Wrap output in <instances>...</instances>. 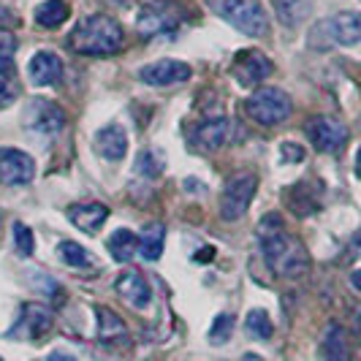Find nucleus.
I'll list each match as a JSON object with an SVG mask.
<instances>
[{
    "instance_id": "nucleus-27",
    "label": "nucleus",
    "mask_w": 361,
    "mask_h": 361,
    "mask_svg": "<svg viewBox=\"0 0 361 361\" xmlns=\"http://www.w3.org/2000/svg\"><path fill=\"white\" fill-rule=\"evenodd\" d=\"M133 171H136L139 177H149V180H155V177L163 171L161 152H158V149H142V152H139V158H136Z\"/></svg>"
},
{
    "instance_id": "nucleus-3",
    "label": "nucleus",
    "mask_w": 361,
    "mask_h": 361,
    "mask_svg": "<svg viewBox=\"0 0 361 361\" xmlns=\"http://www.w3.org/2000/svg\"><path fill=\"white\" fill-rule=\"evenodd\" d=\"M217 17L234 25L239 33L261 38L269 33V17L261 0H207Z\"/></svg>"
},
{
    "instance_id": "nucleus-22",
    "label": "nucleus",
    "mask_w": 361,
    "mask_h": 361,
    "mask_svg": "<svg viewBox=\"0 0 361 361\" xmlns=\"http://www.w3.org/2000/svg\"><path fill=\"white\" fill-rule=\"evenodd\" d=\"M324 359L326 361H350L348 334L340 324H331L324 334Z\"/></svg>"
},
{
    "instance_id": "nucleus-4",
    "label": "nucleus",
    "mask_w": 361,
    "mask_h": 361,
    "mask_svg": "<svg viewBox=\"0 0 361 361\" xmlns=\"http://www.w3.org/2000/svg\"><path fill=\"white\" fill-rule=\"evenodd\" d=\"M245 111L258 126H280L290 117L293 104H290L288 92L280 87H258L245 101Z\"/></svg>"
},
{
    "instance_id": "nucleus-37",
    "label": "nucleus",
    "mask_w": 361,
    "mask_h": 361,
    "mask_svg": "<svg viewBox=\"0 0 361 361\" xmlns=\"http://www.w3.org/2000/svg\"><path fill=\"white\" fill-rule=\"evenodd\" d=\"M242 361H264V359H261V356H255V353H245Z\"/></svg>"
},
{
    "instance_id": "nucleus-23",
    "label": "nucleus",
    "mask_w": 361,
    "mask_h": 361,
    "mask_svg": "<svg viewBox=\"0 0 361 361\" xmlns=\"http://www.w3.org/2000/svg\"><path fill=\"white\" fill-rule=\"evenodd\" d=\"M274 11H277L280 25L299 27L312 11V0H274Z\"/></svg>"
},
{
    "instance_id": "nucleus-21",
    "label": "nucleus",
    "mask_w": 361,
    "mask_h": 361,
    "mask_svg": "<svg viewBox=\"0 0 361 361\" xmlns=\"http://www.w3.org/2000/svg\"><path fill=\"white\" fill-rule=\"evenodd\" d=\"M166 245V226L163 223H147L139 234V253L145 261H158Z\"/></svg>"
},
{
    "instance_id": "nucleus-38",
    "label": "nucleus",
    "mask_w": 361,
    "mask_h": 361,
    "mask_svg": "<svg viewBox=\"0 0 361 361\" xmlns=\"http://www.w3.org/2000/svg\"><path fill=\"white\" fill-rule=\"evenodd\" d=\"M359 329H361V312H359Z\"/></svg>"
},
{
    "instance_id": "nucleus-18",
    "label": "nucleus",
    "mask_w": 361,
    "mask_h": 361,
    "mask_svg": "<svg viewBox=\"0 0 361 361\" xmlns=\"http://www.w3.org/2000/svg\"><path fill=\"white\" fill-rule=\"evenodd\" d=\"M95 149L106 161H123L128 152V133L120 126H104L95 133Z\"/></svg>"
},
{
    "instance_id": "nucleus-32",
    "label": "nucleus",
    "mask_w": 361,
    "mask_h": 361,
    "mask_svg": "<svg viewBox=\"0 0 361 361\" xmlns=\"http://www.w3.org/2000/svg\"><path fill=\"white\" fill-rule=\"evenodd\" d=\"M14 98H17V92L11 90L6 82H0V109L11 106V104H14Z\"/></svg>"
},
{
    "instance_id": "nucleus-35",
    "label": "nucleus",
    "mask_w": 361,
    "mask_h": 361,
    "mask_svg": "<svg viewBox=\"0 0 361 361\" xmlns=\"http://www.w3.org/2000/svg\"><path fill=\"white\" fill-rule=\"evenodd\" d=\"M350 286H353V288L361 293V269H356L353 274H350Z\"/></svg>"
},
{
    "instance_id": "nucleus-8",
    "label": "nucleus",
    "mask_w": 361,
    "mask_h": 361,
    "mask_svg": "<svg viewBox=\"0 0 361 361\" xmlns=\"http://www.w3.org/2000/svg\"><path fill=\"white\" fill-rule=\"evenodd\" d=\"M54 324V315L49 307H44V305H36V302H27V305H22L19 310V318L17 324L8 329V340H38V337H44Z\"/></svg>"
},
{
    "instance_id": "nucleus-11",
    "label": "nucleus",
    "mask_w": 361,
    "mask_h": 361,
    "mask_svg": "<svg viewBox=\"0 0 361 361\" xmlns=\"http://www.w3.org/2000/svg\"><path fill=\"white\" fill-rule=\"evenodd\" d=\"M269 73L271 60L264 52H258V49H242L234 57V66H231V76L236 79V85H242V87L261 85Z\"/></svg>"
},
{
    "instance_id": "nucleus-29",
    "label": "nucleus",
    "mask_w": 361,
    "mask_h": 361,
    "mask_svg": "<svg viewBox=\"0 0 361 361\" xmlns=\"http://www.w3.org/2000/svg\"><path fill=\"white\" fill-rule=\"evenodd\" d=\"M234 315H228V312H220L215 321H212V329H209V343L215 345H223L231 340V331H234Z\"/></svg>"
},
{
    "instance_id": "nucleus-13",
    "label": "nucleus",
    "mask_w": 361,
    "mask_h": 361,
    "mask_svg": "<svg viewBox=\"0 0 361 361\" xmlns=\"http://www.w3.org/2000/svg\"><path fill=\"white\" fill-rule=\"evenodd\" d=\"M315 30L329 36L331 44L353 47L361 41V14L359 11H340L337 17L326 19L324 25H315Z\"/></svg>"
},
{
    "instance_id": "nucleus-25",
    "label": "nucleus",
    "mask_w": 361,
    "mask_h": 361,
    "mask_svg": "<svg viewBox=\"0 0 361 361\" xmlns=\"http://www.w3.org/2000/svg\"><path fill=\"white\" fill-rule=\"evenodd\" d=\"M57 255L71 269H90L92 267V253L85 250L82 245H76V242H60L57 245Z\"/></svg>"
},
{
    "instance_id": "nucleus-31",
    "label": "nucleus",
    "mask_w": 361,
    "mask_h": 361,
    "mask_svg": "<svg viewBox=\"0 0 361 361\" xmlns=\"http://www.w3.org/2000/svg\"><path fill=\"white\" fill-rule=\"evenodd\" d=\"M280 155H283V161H305V149L299 145H283Z\"/></svg>"
},
{
    "instance_id": "nucleus-1",
    "label": "nucleus",
    "mask_w": 361,
    "mask_h": 361,
    "mask_svg": "<svg viewBox=\"0 0 361 361\" xmlns=\"http://www.w3.org/2000/svg\"><path fill=\"white\" fill-rule=\"evenodd\" d=\"M258 245L264 261L277 277H302L310 271V255L296 236L283 228L280 215H267L258 226Z\"/></svg>"
},
{
    "instance_id": "nucleus-24",
    "label": "nucleus",
    "mask_w": 361,
    "mask_h": 361,
    "mask_svg": "<svg viewBox=\"0 0 361 361\" xmlns=\"http://www.w3.org/2000/svg\"><path fill=\"white\" fill-rule=\"evenodd\" d=\"M71 14V8H68V3L66 0H47V3H41L36 8V22L41 27H60L66 19Z\"/></svg>"
},
{
    "instance_id": "nucleus-7",
    "label": "nucleus",
    "mask_w": 361,
    "mask_h": 361,
    "mask_svg": "<svg viewBox=\"0 0 361 361\" xmlns=\"http://www.w3.org/2000/svg\"><path fill=\"white\" fill-rule=\"evenodd\" d=\"M305 133L318 152H329V155L340 152L348 145V128L329 114H312L305 123Z\"/></svg>"
},
{
    "instance_id": "nucleus-12",
    "label": "nucleus",
    "mask_w": 361,
    "mask_h": 361,
    "mask_svg": "<svg viewBox=\"0 0 361 361\" xmlns=\"http://www.w3.org/2000/svg\"><path fill=\"white\" fill-rule=\"evenodd\" d=\"M193 76L190 66L182 63V60H155L145 66L139 71V79L149 85V87H171V85H182Z\"/></svg>"
},
{
    "instance_id": "nucleus-14",
    "label": "nucleus",
    "mask_w": 361,
    "mask_h": 361,
    "mask_svg": "<svg viewBox=\"0 0 361 361\" xmlns=\"http://www.w3.org/2000/svg\"><path fill=\"white\" fill-rule=\"evenodd\" d=\"M27 79L36 85V87H52L63 79V63L60 57L49 49H41L30 57L27 63Z\"/></svg>"
},
{
    "instance_id": "nucleus-30",
    "label": "nucleus",
    "mask_w": 361,
    "mask_h": 361,
    "mask_svg": "<svg viewBox=\"0 0 361 361\" xmlns=\"http://www.w3.org/2000/svg\"><path fill=\"white\" fill-rule=\"evenodd\" d=\"M14 245H17V253L22 258H30L33 255V247H36V239H33V231L25 226V223H14Z\"/></svg>"
},
{
    "instance_id": "nucleus-26",
    "label": "nucleus",
    "mask_w": 361,
    "mask_h": 361,
    "mask_svg": "<svg viewBox=\"0 0 361 361\" xmlns=\"http://www.w3.org/2000/svg\"><path fill=\"white\" fill-rule=\"evenodd\" d=\"M245 331L253 337V340H269L274 326H271V318L267 310H250L247 318H245Z\"/></svg>"
},
{
    "instance_id": "nucleus-10",
    "label": "nucleus",
    "mask_w": 361,
    "mask_h": 361,
    "mask_svg": "<svg viewBox=\"0 0 361 361\" xmlns=\"http://www.w3.org/2000/svg\"><path fill=\"white\" fill-rule=\"evenodd\" d=\"M36 177V161L17 147H0V185L17 188Z\"/></svg>"
},
{
    "instance_id": "nucleus-5",
    "label": "nucleus",
    "mask_w": 361,
    "mask_h": 361,
    "mask_svg": "<svg viewBox=\"0 0 361 361\" xmlns=\"http://www.w3.org/2000/svg\"><path fill=\"white\" fill-rule=\"evenodd\" d=\"M182 22H185V11L174 0H149L136 17V30L142 38L169 36Z\"/></svg>"
},
{
    "instance_id": "nucleus-34",
    "label": "nucleus",
    "mask_w": 361,
    "mask_h": 361,
    "mask_svg": "<svg viewBox=\"0 0 361 361\" xmlns=\"http://www.w3.org/2000/svg\"><path fill=\"white\" fill-rule=\"evenodd\" d=\"M185 190H204V185H201L199 180H190V177H188V180H185Z\"/></svg>"
},
{
    "instance_id": "nucleus-39",
    "label": "nucleus",
    "mask_w": 361,
    "mask_h": 361,
    "mask_svg": "<svg viewBox=\"0 0 361 361\" xmlns=\"http://www.w3.org/2000/svg\"><path fill=\"white\" fill-rule=\"evenodd\" d=\"M0 361H3V359H0Z\"/></svg>"
},
{
    "instance_id": "nucleus-28",
    "label": "nucleus",
    "mask_w": 361,
    "mask_h": 361,
    "mask_svg": "<svg viewBox=\"0 0 361 361\" xmlns=\"http://www.w3.org/2000/svg\"><path fill=\"white\" fill-rule=\"evenodd\" d=\"M14 54H17V38L8 30H0V76L14 71Z\"/></svg>"
},
{
    "instance_id": "nucleus-15",
    "label": "nucleus",
    "mask_w": 361,
    "mask_h": 361,
    "mask_svg": "<svg viewBox=\"0 0 361 361\" xmlns=\"http://www.w3.org/2000/svg\"><path fill=\"white\" fill-rule=\"evenodd\" d=\"M228 130H231V123L228 117L223 114H212L207 120H201L199 126L193 128V145L204 149V152H212V149H220V147L228 142Z\"/></svg>"
},
{
    "instance_id": "nucleus-9",
    "label": "nucleus",
    "mask_w": 361,
    "mask_h": 361,
    "mask_svg": "<svg viewBox=\"0 0 361 361\" xmlns=\"http://www.w3.org/2000/svg\"><path fill=\"white\" fill-rule=\"evenodd\" d=\"M25 126L38 136H57L66 128V111L54 101H30L25 109Z\"/></svg>"
},
{
    "instance_id": "nucleus-20",
    "label": "nucleus",
    "mask_w": 361,
    "mask_h": 361,
    "mask_svg": "<svg viewBox=\"0 0 361 361\" xmlns=\"http://www.w3.org/2000/svg\"><path fill=\"white\" fill-rule=\"evenodd\" d=\"M106 247L117 264H128V261H133V255L139 253V236L128 231V228H117L106 239Z\"/></svg>"
},
{
    "instance_id": "nucleus-6",
    "label": "nucleus",
    "mask_w": 361,
    "mask_h": 361,
    "mask_svg": "<svg viewBox=\"0 0 361 361\" xmlns=\"http://www.w3.org/2000/svg\"><path fill=\"white\" fill-rule=\"evenodd\" d=\"M255 190H258V177H255L253 171H239V174H234L231 180L226 182L223 196H220V217L226 223L239 220V217L247 212Z\"/></svg>"
},
{
    "instance_id": "nucleus-36",
    "label": "nucleus",
    "mask_w": 361,
    "mask_h": 361,
    "mask_svg": "<svg viewBox=\"0 0 361 361\" xmlns=\"http://www.w3.org/2000/svg\"><path fill=\"white\" fill-rule=\"evenodd\" d=\"M356 177L361 180V147H359V152H356Z\"/></svg>"
},
{
    "instance_id": "nucleus-33",
    "label": "nucleus",
    "mask_w": 361,
    "mask_h": 361,
    "mask_svg": "<svg viewBox=\"0 0 361 361\" xmlns=\"http://www.w3.org/2000/svg\"><path fill=\"white\" fill-rule=\"evenodd\" d=\"M47 361H76L71 356V353H63V350H54V353H49V359Z\"/></svg>"
},
{
    "instance_id": "nucleus-19",
    "label": "nucleus",
    "mask_w": 361,
    "mask_h": 361,
    "mask_svg": "<svg viewBox=\"0 0 361 361\" xmlns=\"http://www.w3.org/2000/svg\"><path fill=\"white\" fill-rule=\"evenodd\" d=\"M95 318H98V340L106 345L126 343L128 340V326L126 321L109 307H95Z\"/></svg>"
},
{
    "instance_id": "nucleus-2",
    "label": "nucleus",
    "mask_w": 361,
    "mask_h": 361,
    "mask_svg": "<svg viewBox=\"0 0 361 361\" xmlns=\"http://www.w3.org/2000/svg\"><path fill=\"white\" fill-rule=\"evenodd\" d=\"M126 44L123 25L109 14H92V17L79 19L68 33V47L76 54L85 57H109L117 54Z\"/></svg>"
},
{
    "instance_id": "nucleus-16",
    "label": "nucleus",
    "mask_w": 361,
    "mask_h": 361,
    "mask_svg": "<svg viewBox=\"0 0 361 361\" xmlns=\"http://www.w3.org/2000/svg\"><path fill=\"white\" fill-rule=\"evenodd\" d=\"M68 220L85 234H98L109 220V209L101 201H79L68 207Z\"/></svg>"
},
{
    "instance_id": "nucleus-17",
    "label": "nucleus",
    "mask_w": 361,
    "mask_h": 361,
    "mask_svg": "<svg viewBox=\"0 0 361 361\" xmlns=\"http://www.w3.org/2000/svg\"><path fill=\"white\" fill-rule=\"evenodd\" d=\"M114 288H117V293H120V296H123L133 310H147L149 307V302H152L149 283L142 277V271H136V269L123 271V274L117 277Z\"/></svg>"
}]
</instances>
